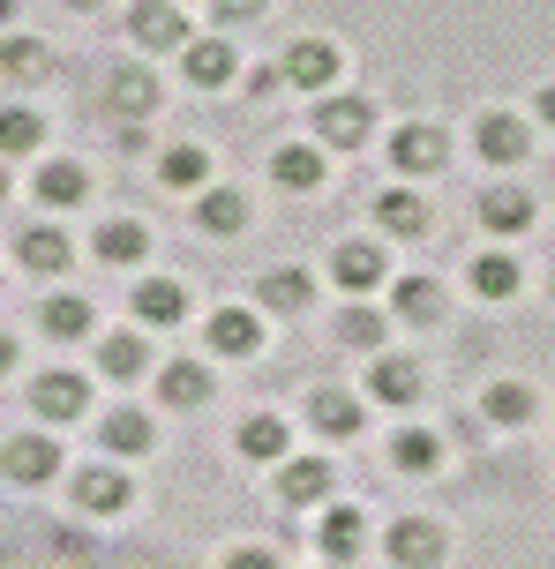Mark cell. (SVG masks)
Instances as JSON below:
<instances>
[{
    "instance_id": "27",
    "label": "cell",
    "mask_w": 555,
    "mask_h": 569,
    "mask_svg": "<svg viewBox=\"0 0 555 569\" xmlns=\"http://www.w3.org/2000/svg\"><path fill=\"white\" fill-rule=\"evenodd\" d=\"M240 457H256V465H286V420L278 412H256V420H240Z\"/></svg>"
},
{
    "instance_id": "34",
    "label": "cell",
    "mask_w": 555,
    "mask_h": 569,
    "mask_svg": "<svg viewBox=\"0 0 555 569\" xmlns=\"http://www.w3.org/2000/svg\"><path fill=\"white\" fill-rule=\"evenodd\" d=\"M338 338H346V345H360V352H376V345L390 338V315H376L368 300H353V308L338 315Z\"/></svg>"
},
{
    "instance_id": "13",
    "label": "cell",
    "mask_w": 555,
    "mask_h": 569,
    "mask_svg": "<svg viewBox=\"0 0 555 569\" xmlns=\"http://www.w3.org/2000/svg\"><path fill=\"white\" fill-rule=\"evenodd\" d=\"M330 480H338V472H330L323 457H286V465H278V502L308 510V502H323V495H330Z\"/></svg>"
},
{
    "instance_id": "36",
    "label": "cell",
    "mask_w": 555,
    "mask_h": 569,
    "mask_svg": "<svg viewBox=\"0 0 555 569\" xmlns=\"http://www.w3.org/2000/svg\"><path fill=\"white\" fill-rule=\"evenodd\" d=\"M480 412H488L496 427H518V420H533V390H526V382H488Z\"/></svg>"
},
{
    "instance_id": "23",
    "label": "cell",
    "mask_w": 555,
    "mask_h": 569,
    "mask_svg": "<svg viewBox=\"0 0 555 569\" xmlns=\"http://www.w3.org/2000/svg\"><path fill=\"white\" fill-rule=\"evenodd\" d=\"M38 322H46V338H90V330H98V308H90L83 292H53V300L38 308Z\"/></svg>"
},
{
    "instance_id": "1",
    "label": "cell",
    "mask_w": 555,
    "mask_h": 569,
    "mask_svg": "<svg viewBox=\"0 0 555 569\" xmlns=\"http://www.w3.org/2000/svg\"><path fill=\"white\" fill-rule=\"evenodd\" d=\"M308 120H316V142H323V150H360V142L376 136V106H368V98H353V90L316 98V106H308Z\"/></svg>"
},
{
    "instance_id": "5",
    "label": "cell",
    "mask_w": 555,
    "mask_h": 569,
    "mask_svg": "<svg viewBox=\"0 0 555 569\" xmlns=\"http://www.w3.org/2000/svg\"><path fill=\"white\" fill-rule=\"evenodd\" d=\"M383 547H390V562H398V569H436L450 540H443L436 517H398V525L383 532Z\"/></svg>"
},
{
    "instance_id": "40",
    "label": "cell",
    "mask_w": 555,
    "mask_h": 569,
    "mask_svg": "<svg viewBox=\"0 0 555 569\" xmlns=\"http://www.w3.org/2000/svg\"><path fill=\"white\" fill-rule=\"evenodd\" d=\"M278 83H286V68H256V76H248V90H256V98H270Z\"/></svg>"
},
{
    "instance_id": "18",
    "label": "cell",
    "mask_w": 555,
    "mask_h": 569,
    "mask_svg": "<svg viewBox=\"0 0 555 569\" xmlns=\"http://www.w3.org/2000/svg\"><path fill=\"white\" fill-rule=\"evenodd\" d=\"M376 226H390L398 240H420V232L436 226V210L413 196V188H390V196H376Z\"/></svg>"
},
{
    "instance_id": "29",
    "label": "cell",
    "mask_w": 555,
    "mask_h": 569,
    "mask_svg": "<svg viewBox=\"0 0 555 569\" xmlns=\"http://www.w3.org/2000/svg\"><path fill=\"white\" fill-rule=\"evenodd\" d=\"M308 427H323V435H360V398H346V390H316L308 398Z\"/></svg>"
},
{
    "instance_id": "11",
    "label": "cell",
    "mask_w": 555,
    "mask_h": 569,
    "mask_svg": "<svg viewBox=\"0 0 555 569\" xmlns=\"http://www.w3.org/2000/svg\"><path fill=\"white\" fill-rule=\"evenodd\" d=\"M286 83H300V90H316V98H330V83H338V46H323V38H293Z\"/></svg>"
},
{
    "instance_id": "39",
    "label": "cell",
    "mask_w": 555,
    "mask_h": 569,
    "mask_svg": "<svg viewBox=\"0 0 555 569\" xmlns=\"http://www.w3.org/2000/svg\"><path fill=\"white\" fill-rule=\"evenodd\" d=\"M8 76H16V83H38V76H46V53H38V38H8Z\"/></svg>"
},
{
    "instance_id": "9",
    "label": "cell",
    "mask_w": 555,
    "mask_h": 569,
    "mask_svg": "<svg viewBox=\"0 0 555 569\" xmlns=\"http://www.w3.org/2000/svg\"><path fill=\"white\" fill-rule=\"evenodd\" d=\"M204 345H210V352H226V360H248V352L264 345V315H256V308H218L204 322Z\"/></svg>"
},
{
    "instance_id": "16",
    "label": "cell",
    "mask_w": 555,
    "mask_h": 569,
    "mask_svg": "<svg viewBox=\"0 0 555 569\" xmlns=\"http://www.w3.org/2000/svg\"><path fill=\"white\" fill-rule=\"evenodd\" d=\"M368 398L376 405H413L420 398V368L398 360V352H376V360H368Z\"/></svg>"
},
{
    "instance_id": "3",
    "label": "cell",
    "mask_w": 555,
    "mask_h": 569,
    "mask_svg": "<svg viewBox=\"0 0 555 569\" xmlns=\"http://www.w3.org/2000/svg\"><path fill=\"white\" fill-rule=\"evenodd\" d=\"M30 405H38V420H53V427L83 420L90 412V375H76V368L38 375V382H30Z\"/></svg>"
},
{
    "instance_id": "22",
    "label": "cell",
    "mask_w": 555,
    "mask_h": 569,
    "mask_svg": "<svg viewBox=\"0 0 555 569\" xmlns=\"http://www.w3.org/2000/svg\"><path fill=\"white\" fill-rule=\"evenodd\" d=\"M90 248H98V262H143L150 256V226H136V218H106V226L90 232Z\"/></svg>"
},
{
    "instance_id": "15",
    "label": "cell",
    "mask_w": 555,
    "mask_h": 569,
    "mask_svg": "<svg viewBox=\"0 0 555 569\" xmlns=\"http://www.w3.org/2000/svg\"><path fill=\"white\" fill-rule=\"evenodd\" d=\"M180 315H188V284H180V278H143V284H136V322L174 330Z\"/></svg>"
},
{
    "instance_id": "31",
    "label": "cell",
    "mask_w": 555,
    "mask_h": 569,
    "mask_svg": "<svg viewBox=\"0 0 555 569\" xmlns=\"http://www.w3.org/2000/svg\"><path fill=\"white\" fill-rule=\"evenodd\" d=\"M518 284H526L518 256H480V262H473V292H480V300H511Z\"/></svg>"
},
{
    "instance_id": "35",
    "label": "cell",
    "mask_w": 555,
    "mask_h": 569,
    "mask_svg": "<svg viewBox=\"0 0 555 569\" xmlns=\"http://www.w3.org/2000/svg\"><path fill=\"white\" fill-rule=\"evenodd\" d=\"M196 226H204V232H240V226H248V202H240L234 188H210V196L196 202Z\"/></svg>"
},
{
    "instance_id": "24",
    "label": "cell",
    "mask_w": 555,
    "mask_h": 569,
    "mask_svg": "<svg viewBox=\"0 0 555 569\" xmlns=\"http://www.w3.org/2000/svg\"><path fill=\"white\" fill-rule=\"evenodd\" d=\"M360 547H368V517L353 510V502L323 510V555H330V562H353Z\"/></svg>"
},
{
    "instance_id": "2",
    "label": "cell",
    "mask_w": 555,
    "mask_h": 569,
    "mask_svg": "<svg viewBox=\"0 0 555 569\" xmlns=\"http://www.w3.org/2000/svg\"><path fill=\"white\" fill-rule=\"evenodd\" d=\"M443 158H450V136H443L436 120H406V128L390 136V166L406 172V180H428V172H443Z\"/></svg>"
},
{
    "instance_id": "45",
    "label": "cell",
    "mask_w": 555,
    "mask_h": 569,
    "mask_svg": "<svg viewBox=\"0 0 555 569\" xmlns=\"http://www.w3.org/2000/svg\"><path fill=\"white\" fill-rule=\"evenodd\" d=\"M548 292H555V270H548Z\"/></svg>"
},
{
    "instance_id": "7",
    "label": "cell",
    "mask_w": 555,
    "mask_h": 569,
    "mask_svg": "<svg viewBox=\"0 0 555 569\" xmlns=\"http://www.w3.org/2000/svg\"><path fill=\"white\" fill-rule=\"evenodd\" d=\"M128 38H136L143 53H166V46H188V16H180L174 0H136V8H128Z\"/></svg>"
},
{
    "instance_id": "21",
    "label": "cell",
    "mask_w": 555,
    "mask_h": 569,
    "mask_svg": "<svg viewBox=\"0 0 555 569\" xmlns=\"http://www.w3.org/2000/svg\"><path fill=\"white\" fill-rule=\"evenodd\" d=\"M210 390H218V382H210V368H204V360H174V368L158 375V398H166V405H180V412L210 405Z\"/></svg>"
},
{
    "instance_id": "4",
    "label": "cell",
    "mask_w": 555,
    "mask_h": 569,
    "mask_svg": "<svg viewBox=\"0 0 555 569\" xmlns=\"http://www.w3.org/2000/svg\"><path fill=\"white\" fill-rule=\"evenodd\" d=\"M330 284L353 292V300H368L376 284H390V256H383L376 240H346V248L330 256Z\"/></svg>"
},
{
    "instance_id": "38",
    "label": "cell",
    "mask_w": 555,
    "mask_h": 569,
    "mask_svg": "<svg viewBox=\"0 0 555 569\" xmlns=\"http://www.w3.org/2000/svg\"><path fill=\"white\" fill-rule=\"evenodd\" d=\"M106 98H113V113H136V120H143L150 106H158V83H150V76H113V83H106Z\"/></svg>"
},
{
    "instance_id": "28",
    "label": "cell",
    "mask_w": 555,
    "mask_h": 569,
    "mask_svg": "<svg viewBox=\"0 0 555 569\" xmlns=\"http://www.w3.org/2000/svg\"><path fill=\"white\" fill-rule=\"evenodd\" d=\"M390 308H398V322H443V284L436 278H398L390 284Z\"/></svg>"
},
{
    "instance_id": "6",
    "label": "cell",
    "mask_w": 555,
    "mask_h": 569,
    "mask_svg": "<svg viewBox=\"0 0 555 569\" xmlns=\"http://www.w3.org/2000/svg\"><path fill=\"white\" fill-rule=\"evenodd\" d=\"M473 142H480V158H488V166H526V150H533V128L518 113H480L473 120Z\"/></svg>"
},
{
    "instance_id": "43",
    "label": "cell",
    "mask_w": 555,
    "mask_h": 569,
    "mask_svg": "<svg viewBox=\"0 0 555 569\" xmlns=\"http://www.w3.org/2000/svg\"><path fill=\"white\" fill-rule=\"evenodd\" d=\"M533 106H541V120L555 128V83H541V98H533Z\"/></svg>"
},
{
    "instance_id": "14",
    "label": "cell",
    "mask_w": 555,
    "mask_h": 569,
    "mask_svg": "<svg viewBox=\"0 0 555 569\" xmlns=\"http://www.w3.org/2000/svg\"><path fill=\"white\" fill-rule=\"evenodd\" d=\"M68 256H76V248H68V232H60V226H30L23 240H16V262H23L30 278H60Z\"/></svg>"
},
{
    "instance_id": "10",
    "label": "cell",
    "mask_w": 555,
    "mask_h": 569,
    "mask_svg": "<svg viewBox=\"0 0 555 569\" xmlns=\"http://www.w3.org/2000/svg\"><path fill=\"white\" fill-rule=\"evenodd\" d=\"M533 218H541V202L518 188V180H496L488 196H480V226L496 232V240H511V232H526Z\"/></svg>"
},
{
    "instance_id": "26",
    "label": "cell",
    "mask_w": 555,
    "mask_h": 569,
    "mask_svg": "<svg viewBox=\"0 0 555 569\" xmlns=\"http://www.w3.org/2000/svg\"><path fill=\"white\" fill-rule=\"evenodd\" d=\"M53 465H60V450L46 435H16V442H8V480L38 487V480H53Z\"/></svg>"
},
{
    "instance_id": "41",
    "label": "cell",
    "mask_w": 555,
    "mask_h": 569,
    "mask_svg": "<svg viewBox=\"0 0 555 569\" xmlns=\"http://www.w3.org/2000/svg\"><path fill=\"white\" fill-rule=\"evenodd\" d=\"M210 8H218V16H226V23H240V16H256V8H264V0H210Z\"/></svg>"
},
{
    "instance_id": "20",
    "label": "cell",
    "mask_w": 555,
    "mask_h": 569,
    "mask_svg": "<svg viewBox=\"0 0 555 569\" xmlns=\"http://www.w3.org/2000/svg\"><path fill=\"white\" fill-rule=\"evenodd\" d=\"M143 368H150L143 330H113V338H98V375H113V382H136Z\"/></svg>"
},
{
    "instance_id": "30",
    "label": "cell",
    "mask_w": 555,
    "mask_h": 569,
    "mask_svg": "<svg viewBox=\"0 0 555 569\" xmlns=\"http://www.w3.org/2000/svg\"><path fill=\"white\" fill-rule=\"evenodd\" d=\"M158 180H166V188H204L210 180V150L204 142H174V150L158 158Z\"/></svg>"
},
{
    "instance_id": "12",
    "label": "cell",
    "mask_w": 555,
    "mask_h": 569,
    "mask_svg": "<svg viewBox=\"0 0 555 569\" xmlns=\"http://www.w3.org/2000/svg\"><path fill=\"white\" fill-rule=\"evenodd\" d=\"M180 76H188L196 90H226L240 76V53H234V46H218V38H196V46L180 53Z\"/></svg>"
},
{
    "instance_id": "19",
    "label": "cell",
    "mask_w": 555,
    "mask_h": 569,
    "mask_svg": "<svg viewBox=\"0 0 555 569\" xmlns=\"http://www.w3.org/2000/svg\"><path fill=\"white\" fill-rule=\"evenodd\" d=\"M98 435H106V450H113V457H143L150 442H158V427H150V412H136V405H120V412H106V420H98Z\"/></svg>"
},
{
    "instance_id": "17",
    "label": "cell",
    "mask_w": 555,
    "mask_h": 569,
    "mask_svg": "<svg viewBox=\"0 0 555 569\" xmlns=\"http://www.w3.org/2000/svg\"><path fill=\"white\" fill-rule=\"evenodd\" d=\"M270 172H278V188H293V196H308V188H323V142H286L278 158H270Z\"/></svg>"
},
{
    "instance_id": "42",
    "label": "cell",
    "mask_w": 555,
    "mask_h": 569,
    "mask_svg": "<svg viewBox=\"0 0 555 569\" xmlns=\"http://www.w3.org/2000/svg\"><path fill=\"white\" fill-rule=\"evenodd\" d=\"M226 569H278L270 555H256V547H240V555H226Z\"/></svg>"
},
{
    "instance_id": "32",
    "label": "cell",
    "mask_w": 555,
    "mask_h": 569,
    "mask_svg": "<svg viewBox=\"0 0 555 569\" xmlns=\"http://www.w3.org/2000/svg\"><path fill=\"white\" fill-rule=\"evenodd\" d=\"M308 284H316L308 270H270V278L256 284V300H264V308H278V315H300V308H308Z\"/></svg>"
},
{
    "instance_id": "33",
    "label": "cell",
    "mask_w": 555,
    "mask_h": 569,
    "mask_svg": "<svg viewBox=\"0 0 555 569\" xmlns=\"http://www.w3.org/2000/svg\"><path fill=\"white\" fill-rule=\"evenodd\" d=\"M390 465H398V472H436V465H443V442L428 435V427H406V435L390 442Z\"/></svg>"
},
{
    "instance_id": "44",
    "label": "cell",
    "mask_w": 555,
    "mask_h": 569,
    "mask_svg": "<svg viewBox=\"0 0 555 569\" xmlns=\"http://www.w3.org/2000/svg\"><path fill=\"white\" fill-rule=\"evenodd\" d=\"M68 8H98V0H68Z\"/></svg>"
},
{
    "instance_id": "37",
    "label": "cell",
    "mask_w": 555,
    "mask_h": 569,
    "mask_svg": "<svg viewBox=\"0 0 555 569\" xmlns=\"http://www.w3.org/2000/svg\"><path fill=\"white\" fill-rule=\"evenodd\" d=\"M38 142H46V120L30 113V106H8V120H0V150H8V158H30Z\"/></svg>"
},
{
    "instance_id": "8",
    "label": "cell",
    "mask_w": 555,
    "mask_h": 569,
    "mask_svg": "<svg viewBox=\"0 0 555 569\" xmlns=\"http://www.w3.org/2000/svg\"><path fill=\"white\" fill-rule=\"evenodd\" d=\"M128 495H136L128 465H83V472H76V510H90V517L128 510Z\"/></svg>"
},
{
    "instance_id": "25",
    "label": "cell",
    "mask_w": 555,
    "mask_h": 569,
    "mask_svg": "<svg viewBox=\"0 0 555 569\" xmlns=\"http://www.w3.org/2000/svg\"><path fill=\"white\" fill-rule=\"evenodd\" d=\"M30 188H38V202H46V210H68V202L90 196V172L68 166V158H53V166H38V180H30Z\"/></svg>"
}]
</instances>
